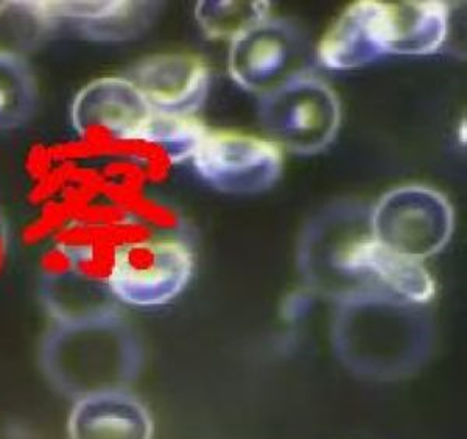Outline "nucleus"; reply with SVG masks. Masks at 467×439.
<instances>
[{
  "label": "nucleus",
  "instance_id": "nucleus-1",
  "mask_svg": "<svg viewBox=\"0 0 467 439\" xmlns=\"http://www.w3.org/2000/svg\"><path fill=\"white\" fill-rule=\"evenodd\" d=\"M433 329L422 306L387 293L338 304L332 344L338 361L357 376L394 382L416 374L429 359Z\"/></svg>",
  "mask_w": 467,
  "mask_h": 439
},
{
  "label": "nucleus",
  "instance_id": "nucleus-2",
  "mask_svg": "<svg viewBox=\"0 0 467 439\" xmlns=\"http://www.w3.org/2000/svg\"><path fill=\"white\" fill-rule=\"evenodd\" d=\"M140 363L138 339L116 308L57 321L41 344V366L48 381L75 399L127 390Z\"/></svg>",
  "mask_w": 467,
  "mask_h": 439
},
{
  "label": "nucleus",
  "instance_id": "nucleus-3",
  "mask_svg": "<svg viewBox=\"0 0 467 439\" xmlns=\"http://www.w3.org/2000/svg\"><path fill=\"white\" fill-rule=\"evenodd\" d=\"M371 240V209L358 203L326 207L308 223L299 240L297 267L304 281L338 304L379 293L363 267Z\"/></svg>",
  "mask_w": 467,
  "mask_h": 439
},
{
  "label": "nucleus",
  "instance_id": "nucleus-4",
  "mask_svg": "<svg viewBox=\"0 0 467 439\" xmlns=\"http://www.w3.org/2000/svg\"><path fill=\"white\" fill-rule=\"evenodd\" d=\"M193 255L178 238H134L112 255L108 290L133 308H160L180 297L193 275Z\"/></svg>",
  "mask_w": 467,
  "mask_h": 439
},
{
  "label": "nucleus",
  "instance_id": "nucleus-5",
  "mask_svg": "<svg viewBox=\"0 0 467 439\" xmlns=\"http://www.w3.org/2000/svg\"><path fill=\"white\" fill-rule=\"evenodd\" d=\"M259 116L271 142L297 154H317L338 134L341 106L323 79L303 74L262 96Z\"/></svg>",
  "mask_w": 467,
  "mask_h": 439
},
{
  "label": "nucleus",
  "instance_id": "nucleus-6",
  "mask_svg": "<svg viewBox=\"0 0 467 439\" xmlns=\"http://www.w3.org/2000/svg\"><path fill=\"white\" fill-rule=\"evenodd\" d=\"M372 237L385 248L424 262L438 255L453 233V211L440 192L404 185L371 209Z\"/></svg>",
  "mask_w": 467,
  "mask_h": 439
},
{
  "label": "nucleus",
  "instance_id": "nucleus-7",
  "mask_svg": "<svg viewBox=\"0 0 467 439\" xmlns=\"http://www.w3.org/2000/svg\"><path fill=\"white\" fill-rule=\"evenodd\" d=\"M154 114L130 79L105 77L77 94L70 120L81 141L112 153H123L140 138Z\"/></svg>",
  "mask_w": 467,
  "mask_h": 439
},
{
  "label": "nucleus",
  "instance_id": "nucleus-8",
  "mask_svg": "<svg viewBox=\"0 0 467 439\" xmlns=\"http://www.w3.org/2000/svg\"><path fill=\"white\" fill-rule=\"evenodd\" d=\"M192 162L207 184L231 195L268 191L282 173L276 143L240 132L206 131Z\"/></svg>",
  "mask_w": 467,
  "mask_h": 439
},
{
  "label": "nucleus",
  "instance_id": "nucleus-9",
  "mask_svg": "<svg viewBox=\"0 0 467 439\" xmlns=\"http://www.w3.org/2000/svg\"><path fill=\"white\" fill-rule=\"evenodd\" d=\"M307 46L287 22L265 19L231 41L229 75L250 92L265 96L304 74Z\"/></svg>",
  "mask_w": 467,
  "mask_h": 439
},
{
  "label": "nucleus",
  "instance_id": "nucleus-10",
  "mask_svg": "<svg viewBox=\"0 0 467 439\" xmlns=\"http://www.w3.org/2000/svg\"><path fill=\"white\" fill-rule=\"evenodd\" d=\"M127 78L161 116L192 117L209 94L206 66L186 53H165L145 59Z\"/></svg>",
  "mask_w": 467,
  "mask_h": 439
},
{
  "label": "nucleus",
  "instance_id": "nucleus-11",
  "mask_svg": "<svg viewBox=\"0 0 467 439\" xmlns=\"http://www.w3.org/2000/svg\"><path fill=\"white\" fill-rule=\"evenodd\" d=\"M388 55L385 2L361 0L341 15L324 35L318 59L332 70L363 68Z\"/></svg>",
  "mask_w": 467,
  "mask_h": 439
},
{
  "label": "nucleus",
  "instance_id": "nucleus-12",
  "mask_svg": "<svg viewBox=\"0 0 467 439\" xmlns=\"http://www.w3.org/2000/svg\"><path fill=\"white\" fill-rule=\"evenodd\" d=\"M70 439H153L151 414L127 390L77 399L67 419Z\"/></svg>",
  "mask_w": 467,
  "mask_h": 439
},
{
  "label": "nucleus",
  "instance_id": "nucleus-13",
  "mask_svg": "<svg viewBox=\"0 0 467 439\" xmlns=\"http://www.w3.org/2000/svg\"><path fill=\"white\" fill-rule=\"evenodd\" d=\"M449 8L444 2H385L388 55H431L446 43Z\"/></svg>",
  "mask_w": 467,
  "mask_h": 439
},
{
  "label": "nucleus",
  "instance_id": "nucleus-14",
  "mask_svg": "<svg viewBox=\"0 0 467 439\" xmlns=\"http://www.w3.org/2000/svg\"><path fill=\"white\" fill-rule=\"evenodd\" d=\"M363 267L372 287L380 293L422 308L435 297L436 284L424 262L394 253L374 237L365 249Z\"/></svg>",
  "mask_w": 467,
  "mask_h": 439
},
{
  "label": "nucleus",
  "instance_id": "nucleus-15",
  "mask_svg": "<svg viewBox=\"0 0 467 439\" xmlns=\"http://www.w3.org/2000/svg\"><path fill=\"white\" fill-rule=\"evenodd\" d=\"M158 8L156 2H94L89 16L75 26L89 39L122 43L149 30Z\"/></svg>",
  "mask_w": 467,
  "mask_h": 439
},
{
  "label": "nucleus",
  "instance_id": "nucleus-16",
  "mask_svg": "<svg viewBox=\"0 0 467 439\" xmlns=\"http://www.w3.org/2000/svg\"><path fill=\"white\" fill-rule=\"evenodd\" d=\"M36 101L30 64L16 53L0 50V131L22 127L33 116Z\"/></svg>",
  "mask_w": 467,
  "mask_h": 439
},
{
  "label": "nucleus",
  "instance_id": "nucleus-17",
  "mask_svg": "<svg viewBox=\"0 0 467 439\" xmlns=\"http://www.w3.org/2000/svg\"><path fill=\"white\" fill-rule=\"evenodd\" d=\"M270 2L202 0L195 6L198 26L207 37L234 41L251 26L268 19Z\"/></svg>",
  "mask_w": 467,
  "mask_h": 439
},
{
  "label": "nucleus",
  "instance_id": "nucleus-18",
  "mask_svg": "<svg viewBox=\"0 0 467 439\" xmlns=\"http://www.w3.org/2000/svg\"><path fill=\"white\" fill-rule=\"evenodd\" d=\"M2 260H4V248H2V244H0V267H2Z\"/></svg>",
  "mask_w": 467,
  "mask_h": 439
}]
</instances>
